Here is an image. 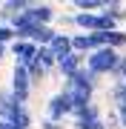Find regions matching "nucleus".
Here are the masks:
<instances>
[{"instance_id":"nucleus-17","label":"nucleus","mask_w":126,"mask_h":129,"mask_svg":"<svg viewBox=\"0 0 126 129\" xmlns=\"http://www.w3.org/2000/svg\"><path fill=\"white\" fill-rule=\"evenodd\" d=\"M55 20H57L60 26H75V14H69V12H60Z\"/></svg>"},{"instance_id":"nucleus-16","label":"nucleus","mask_w":126,"mask_h":129,"mask_svg":"<svg viewBox=\"0 0 126 129\" xmlns=\"http://www.w3.org/2000/svg\"><path fill=\"white\" fill-rule=\"evenodd\" d=\"M103 123H106V129H123V126H120V118H117V112H109V115L103 118Z\"/></svg>"},{"instance_id":"nucleus-11","label":"nucleus","mask_w":126,"mask_h":129,"mask_svg":"<svg viewBox=\"0 0 126 129\" xmlns=\"http://www.w3.org/2000/svg\"><path fill=\"white\" fill-rule=\"evenodd\" d=\"M72 49L77 52V55H92L95 46H92V37H89V32H77V35H72Z\"/></svg>"},{"instance_id":"nucleus-21","label":"nucleus","mask_w":126,"mask_h":129,"mask_svg":"<svg viewBox=\"0 0 126 129\" xmlns=\"http://www.w3.org/2000/svg\"><path fill=\"white\" fill-rule=\"evenodd\" d=\"M117 112V118H120V126L126 129V106H120V109H115Z\"/></svg>"},{"instance_id":"nucleus-7","label":"nucleus","mask_w":126,"mask_h":129,"mask_svg":"<svg viewBox=\"0 0 126 129\" xmlns=\"http://www.w3.org/2000/svg\"><path fill=\"white\" fill-rule=\"evenodd\" d=\"M6 120H12L14 129H32V112H29V106L20 103V101L12 106V112H9V118H6Z\"/></svg>"},{"instance_id":"nucleus-19","label":"nucleus","mask_w":126,"mask_h":129,"mask_svg":"<svg viewBox=\"0 0 126 129\" xmlns=\"http://www.w3.org/2000/svg\"><path fill=\"white\" fill-rule=\"evenodd\" d=\"M117 78H120V80H126V55L120 57V66H117Z\"/></svg>"},{"instance_id":"nucleus-9","label":"nucleus","mask_w":126,"mask_h":129,"mask_svg":"<svg viewBox=\"0 0 126 129\" xmlns=\"http://www.w3.org/2000/svg\"><path fill=\"white\" fill-rule=\"evenodd\" d=\"M49 49H52V55H55L57 60L60 57H66V55H72V35H66V32H57V37L49 43Z\"/></svg>"},{"instance_id":"nucleus-4","label":"nucleus","mask_w":126,"mask_h":129,"mask_svg":"<svg viewBox=\"0 0 126 129\" xmlns=\"http://www.w3.org/2000/svg\"><path fill=\"white\" fill-rule=\"evenodd\" d=\"M32 78H29V69L23 63H14V69H12V95H14V101H20V103H26L29 98H32Z\"/></svg>"},{"instance_id":"nucleus-18","label":"nucleus","mask_w":126,"mask_h":129,"mask_svg":"<svg viewBox=\"0 0 126 129\" xmlns=\"http://www.w3.org/2000/svg\"><path fill=\"white\" fill-rule=\"evenodd\" d=\"M40 129H66L63 123H55V120H46V118H43L40 120Z\"/></svg>"},{"instance_id":"nucleus-14","label":"nucleus","mask_w":126,"mask_h":129,"mask_svg":"<svg viewBox=\"0 0 126 129\" xmlns=\"http://www.w3.org/2000/svg\"><path fill=\"white\" fill-rule=\"evenodd\" d=\"M103 14H109V17L120 26L123 20H126V6H123V3H115V0H109V6L103 9Z\"/></svg>"},{"instance_id":"nucleus-5","label":"nucleus","mask_w":126,"mask_h":129,"mask_svg":"<svg viewBox=\"0 0 126 129\" xmlns=\"http://www.w3.org/2000/svg\"><path fill=\"white\" fill-rule=\"evenodd\" d=\"M37 52H40V46H34L32 40H14L9 46V55H14V63H23V66L32 63L37 57Z\"/></svg>"},{"instance_id":"nucleus-13","label":"nucleus","mask_w":126,"mask_h":129,"mask_svg":"<svg viewBox=\"0 0 126 129\" xmlns=\"http://www.w3.org/2000/svg\"><path fill=\"white\" fill-rule=\"evenodd\" d=\"M106 46H109V49H115V52L126 49V29H115V32H106Z\"/></svg>"},{"instance_id":"nucleus-8","label":"nucleus","mask_w":126,"mask_h":129,"mask_svg":"<svg viewBox=\"0 0 126 129\" xmlns=\"http://www.w3.org/2000/svg\"><path fill=\"white\" fill-rule=\"evenodd\" d=\"M72 118H75V126H77V129L86 126V123H95V120H103V118H100V106L95 103V101L89 103V106H83V109H77Z\"/></svg>"},{"instance_id":"nucleus-6","label":"nucleus","mask_w":126,"mask_h":129,"mask_svg":"<svg viewBox=\"0 0 126 129\" xmlns=\"http://www.w3.org/2000/svg\"><path fill=\"white\" fill-rule=\"evenodd\" d=\"M83 66H86V57L77 55V52H72V55H66V57L57 60V75H60L63 80H69V78H75Z\"/></svg>"},{"instance_id":"nucleus-3","label":"nucleus","mask_w":126,"mask_h":129,"mask_svg":"<svg viewBox=\"0 0 126 129\" xmlns=\"http://www.w3.org/2000/svg\"><path fill=\"white\" fill-rule=\"evenodd\" d=\"M75 115V106L63 92H55L46 101V120H55V123H66V118Z\"/></svg>"},{"instance_id":"nucleus-22","label":"nucleus","mask_w":126,"mask_h":129,"mask_svg":"<svg viewBox=\"0 0 126 129\" xmlns=\"http://www.w3.org/2000/svg\"><path fill=\"white\" fill-rule=\"evenodd\" d=\"M0 129H14L12 120H6V118H0Z\"/></svg>"},{"instance_id":"nucleus-1","label":"nucleus","mask_w":126,"mask_h":129,"mask_svg":"<svg viewBox=\"0 0 126 129\" xmlns=\"http://www.w3.org/2000/svg\"><path fill=\"white\" fill-rule=\"evenodd\" d=\"M95 86H98V75H92V72L83 66V69L75 75V78L63 80V89H60V92L72 101V106H75V112H77V109H83V106L92 103Z\"/></svg>"},{"instance_id":"nucleus-2","label":"nucleus","mask_w":126,"mask_h":129,"mask_svg":"<svg viewBox=\"0 0 126 129\" xmlns=\"http://www.w3.org/2000/svg\"><path fill=\"white\" fill-rule=\"evenodd\" d=\"M120 52L115 49H98L92 52V55H86V69L92 75H98V78H103V75H112V78H117V66H120Z\"/></svg>"},{"instance_id":"nucleus-15","label":"nucleus","mask_w":126,"mask_h":129,"mask_svg":"<svg viewBox=\"0 0 126 129\" xmlns=\"http://www.w3.org/2000/svg\"><path fill=\"white\" fill-rule=\"evenodd\" d=\"M14 40H17V37H14V29L0 23V46H12Z\"/></svg>"},{"instance_id":"nucleus-12","label":"nucleus","mask_w":126,"mask_h":129,"mask_svg":"<svg viewBox=\"0 0 126 129\" xmlns=\"http://www.w3.org/2000/svg\"><path fill=\"white\" fill-rule=\"evenodd\" d=\"M55 37H57V29H55V26H40L37 32L32 35V43L43 49V46H49V43L55 40Z\"/></svg>"},{"instance_id":"nucleus-20","label":"nucleus","mask_w":126,"mask_h":129,"mask_svg":"<svg viewBox=\"0 0 126 129\" xmlns=\"http://www.w3.org/2000/svg\"><path fill=\"white\" fill-rule=\"evenodd\" d=\"M80 129H106V123H103V120H95V123H86V126H80Z\"/></svg>"},{"instance_id":"nucleus-10","label":"nucleus","mask_w":126,"mask_h":129,"mask_svg":"<svg viewBox=\"0 0 126 129\" xmlns=\"http://www.w3.org/2000/svg\"><path fill=\"white\" fill-rule=\"evenodd\" d=\"M109 103H112L115 109L126 106V80H120V78L112 80V86H109Z\"/></svg>"}]
</instances>
